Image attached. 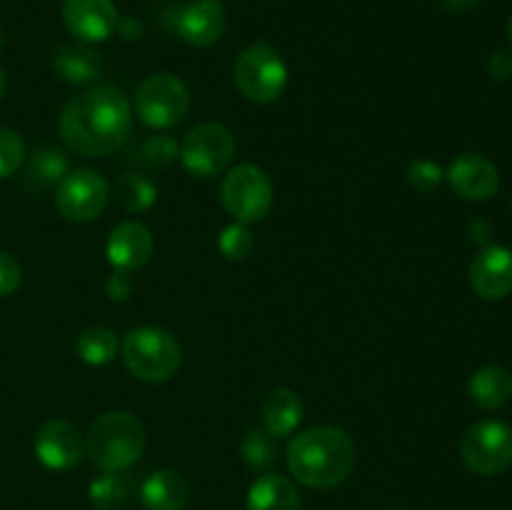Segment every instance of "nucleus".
I'll use <instances>...</instances> for the list:
<instances>
[{
    "label": "nucleus",
    "mask_w": 512,
    "mask_h": 510,
    "mask_svg": "<svg viewBox=\"0 0 512 510\" xmlns=\"http://www.w3.org/2000/svg\"><path fill=\"white\" fill-rule=\"evenodd\" d=\"M68 155L63 150L55 148H40L35 150L25 165V188L30 190H45L50 185L60 183L68 175Z\"/></svg>",
    "instance_id": "obj_22"
},
{
    "label": "nucleus",
    "mask_w": 512,
    "mask_h": 510,
    "mask_svg": "<svg viewBox=\"0 0 512 510\" xmlns=\"http://www.w3.org/2000/svg\"><path fill=\"white\" fill-rule=\"evenodd\" d=\"M488 70L495 80L512 78V50H498V53L490 58Z\"/></svg>",
    "instance_id": "obj_33"
},
{
    "label": "nucleus",
    "mask_w": 512,
    "mask_h": 510,
    "mask_svg": "<svg viewBox=\"0 0 512 510\" xmlns=\"http://www.w3.org/2000/svg\"><path fill=\"white\" fill-rule=\"evenodd\" d=\"M248 510H300V493L283 475H260L248 490Z\"/></svg>",
    "instance_id": "obj_20"
},
{
    "label": "nucleus",
    "mask_w": 512,
    "mask_h": 510,
    "mask_svg": "<svg viewBox=\"0 0 512 510\" xmlns=\"http://www.w3.org/2000/svg\"><path fill=\"white\" fill-rule=\"evenodd\" d=\"M75 350H78L80 358L88 365H105L115 358L118 353V338L110 328H103V325H95V328H88L75 343Z\"/></svg>",
    "instance_id": "obj_25"
},
{
    "label": "nucleus",
    "mask_w": 512,
    "mask_h": 510,
    "mask_svg": "<svg viewBox=\"0 0 512 510\" xmlns=\"http://www.w3.org/2000/svg\"><path fill=\"white\" fill-rule=\"evenodd\" d=\"M58 130L73 153L85 158H105L128 143L133 110L120 90L95 85L65 103Z\"/></svg>",
    "instance_id": "obj_1"
},
{
    "label": "nucleus",
    "mask_w": 512,
    "mask_h": 510,
    "mask_svg": "<svg viewBox=\"0 0 512 510\" xmlns=\"http://www.w3.org/2000/svg\"><path fill=\"white\" fill-rule=\"evenodd\" d=\"M63 20L83 43H103L118 30L120 15L113 0H65Z\"/></svg>",
    "instance_id": "obj_12"
},
{
    "label": "nucleus",
    "mask_w": 512,
    "mask_h": 510,
    "mask_svg": "<svg viewBox=\"0 0 512 510\" xmlns=\"http://www.w3.org/2000/svg\"><path fill=\"white\" fill-rule=\"evenodd\" d=\"M355 463V445L345 430L318 425L288 445V468L308 488L328 490L343 483Z\"/></svg>",
    "instance_id": "obj_2"
},
{
    "label": "nucleus",
    "mask_w": 512,
    "mask_h": 510,
    "mask_svg": "<svg viewBox=\"0 0 512 510\" xmlns=\"http://www.w3.org/2000/svg\"><path fill=\"white\" fill-rule=\"evenodd\" d=\"M130 293H133V273H128V270H113V275L108 278L110 298L128 300Z\"/></svg>",
    "instance_id": "obj_32"
},
{
    "label": "nucleus",
    "mask_w": 512,
    "mask_h": 510,
    "mask_svg": "<svg viewBox=\"0 0 512 510\" xmlns=\"http://www.w3.org/2000/svg\"><path fill=\"white\" fill-rule=\"evenodd\" d=\"M303 420V400L295 390L275 388L263 400V423L273 438H285Z\"/></svg>",
    "instance_id": "obj_19"
},
{
    "label": "nucleus",
    "mask_w": 512,
    "mask_h": 510,
    "mask_svg": "<svg viewBox=\"0 0 512 510\" xmlns=\"http://www.w3.org/2000/svg\"><path fill=\"white\" fill-rule=\"evenodd\" d=\"M188 480L175 470H155L140 485L145 510H183L188 505Z\"/></svg>",
    "instance_id": "obj_18"
},
{
    "label": "nucleus",
    "mask_w": 512,
    "mask_h": 510,
    "mask_svg": "<svg viewBox=\"0 0 512 510\" xmlns=\"http://www.w3.org/2000/svg\"><path fill=\"white\" fill-rule=\"evenodd\" d=\"M85 438L68 420H48L35 435V455L48 470H70L83 460Z\"/></svg>",
    "instance_id": "obj_11"
},
{
    "label": "nucleus",
    "mask_w": 512,
    "mask_h": 510,
    "mask_svg": "<svg viewBox=\"0 0 512 510\" xmlns=\"http://www.w3.org/2000/svg\"><path fill=\"white\" fill-rule=\"evenodd\" d=\"M175 158H180V145L168 135H150L138 148V160L153 168H168Z\"/></svg>",
    "instance_id": "obj_27"
},
{
    "label": "nucleus",
    "mask_w": 512,
    "mask_h": 510,
    "mask_svg": "<svg viewBox=\"0 0 512 510\" xmlns=\"http://www.w3.org/2000/svg\"><path fill=\"white\" fill-rule=\"evenodd\" d=\"M115 198L130 213H143L158 200V188L145 175L125 173L115 180Z\"/></svg>",
    "instance_id": "obj_24"
},
{
    "label": "nucleus",
    "mask_w": 512,
    "mask_h": 510,
    "mask_svg": "<svg viewBox=\"0 0 512 510\" xmlns=\"http://www.w3.org/2000/svg\"><path fill=\"white\" fill-rule=\"evenodd\" d=\"M153 245V233L143 223L125 220V223L113 228L108 245H105V253H108L113 270H128V273H133V270L143 268L148 263L150 255H153Z\"/></svg>",
    "instance_id": "obj_16"
},
{
    "label": "nucleus",
    "mask_w": 512,
    "mask_h": 510,
    "mask_svg": "<svg viewBox=\"0 0 512 510\" xmlns=\"http://www.w3.org/2000/svg\"><path fill=\"white\" fill-rule=\"evenodd\" d=\"M53 68L65 83L70 85H90L103 75L105 63L100 53L80 43L60 45L53 55Z\"/></svg>",
    "instance_id": "obj_17"
},
{
    "label": "nucleus",
    "mask_w": 512,
    "mask_h": 510,
    "mask_svg": "<svg viewBox=\"0 0 512 510\" xmlns=\"http://www.w3.org/2000/svg\"><path fill=\"white\" fill-rule=\"evenodd\" d=\"M470 285L485 300H503L512 293V250L485 245L470 265Z\"/></svg>",
    "instance_id": "obj_14"
},
{
    "label": "nucleus",
    "mask_w": 512,
    "mask_h": 510,
    "mask_svg": "<svg viewBox=\"0 0 512 510\" xmlns=\"http://www.w3.org/2000/svg\"><path fill=\"white\" fill-rule=\"evenodd\" d=\"M20 280H23V270L18 260L10 253H0V298L13 295L20 288Z\"/></svg>",
    "instance_id": "obj_31"
},
{
    "label": "nucleus",
    "mask_w": 512,
    "mask_h": 510,
    "mask_svg": "<svg viewBox=\"0 0 512 510\" xmlns=\"http://www.w3.org/2000/svg\"><path fill=\"white\" fill-rule=\"evenodd\" d=\"M470 398L485 410H498L512 400V375L500 365H485L475 370L468 383Z\"/></svg>",
    "instance_id": "obj_21"
},
{
    "label": "nucleus",
    "mask_w": 512,
    "mask_h": 510,
    "mask_svg": "<svg viewBox=\"0 0 512 510\" xmlns=\"http://www.w3.org/2000/svg\"><path fill=\"white\" fill-rule=\"evenodd\" d=\"M3 95H5V73L3 68H0V100H3Z\"/></svg>",
    "instance_id": "obj_36"
},
{
    "label": "nucleus",
    "mask_w": 512,
    "mask_h": 510,
    "mask_svg": "<svg viewBox=\"0 0 512 510\" xmlns=\"http://www.w3.org/2000/svg\"><path fill=\"white\" fill-rule=\"evenodd\" d=\"M463 463L475 475H500L512 465V428L500 420H483L460 440Z\"/></svg>",
    "instance_id": "obj_8"
},
{
    "label": "nucleus",
    "mask_w": 512,
    "mask_h": 510,
    "mask_svg": "<svg viewBox=\"0 0 512 510\" xmlns=\"http://www.w3.org/2000/svg\"><path fill=\"white\" fill-rule=\"evenodd\" d=\"M108 180L98 170L80 168L68 173L55 190V205L70 223H90L108 205Z\"/></svg>",
    "instance_id": "obj_10"
},
{
    "label": "nucleus",
    "mask_w": 512,
    "mask_h": 510,
    "mask_svg": "<svg viewBox=\"0 0 512 510\" xmlns=\"http://www.w3.org/2000/svg\"><path fill=\"white\" fill-rule=\"evenodd\" d=\"M25 163V143L15 130L0 128V180L10 178Z\"/></svg>",
    "instance_id": "obj_29"
},
{
    "label": "nucleus",
    "mask_w": 512,
    "mask_h": 510,
    "mask_svg": "<svg viewBox=\"0 0 512 510\" xmlns=\"http://www.w3.org/2000/svg\"><path fill=\"white\" fill-rule=\"evenodd\" d=\"M235 85L253 103H275L288 88V65L268 43H255L238 55L233 68Z\"/></svg>",
    "instance_id": "obj_5"
},
{
    "label": "nucleus",
    "mask_w": 512,
    "mask_h": 510,
    "mask_svg": "<svg viewBox=\"0 0 512 510\" xmlns=\"http://www.w3.org/2000/svg\"><path fill=\"white\" fill-rule=\"evenodd\" d=\"M445 175H448L455 193L465 200H473V203L490 200L500 188L498 168H495L493 160L480 153H460L450 163Z\"/></svg>",
    "instance_id": "obj_13"
},
{
    "label": "nucleus",
    "mask_w": 512,
    "mask_h": 510,
    "mask_svg": "<svg viewBox=\"0 0 512 510\" xmlns=\"http://www.w3.org/2000/svg\"><path fill=\"white\" fill-rule=\"evenodd\" d=\"M235 155V138L225 125L200 123L180 145V163L193 178H213L223 173Z\"/></svg>",
    "instance_id": "obj_9"
},
{
    "label": "nucleus",
    "mask_w": 512,
    "mask_h": 510,
    "mask_svg": "<svg viewBox=\"0 0 512 510\" xmlns=\"http://www.w3.org/2000/svg\"><path fill=\"white\" fill-rule=\"evenodd\" d=\"M443 178V168L438 163H433V160H415L408 168V183L415 190H420V193H430V190L440 188Z\"/></svg>",
    "instance_id": "obj_30"
},
{
    "label": "nucleus",
    "mask_w": 512,
    "mask_h": 510,
    "mask_svg": "<svg viewBox=\"0 0 512 510\" xmlns=\"http://www.w3.org/2000/svg\"><path fill=\"white\" fill-rule=\"evenodd\" d=\"M173 28L195 48H208L225 33V10L218 0H198L175 10Z\"/></svg>",
    "instance_id": "obj_15"
},
{
    "label": "nucleus",
    "mask_w": 512,
    "mask_h": 510,
    "mask_svg": "<svg viewBox=\"0 0 512 510\" xmlns=\"http://www.w3.org/2000/svg\"><path fill=\"white\" fill-rule=\"evenodd\" d=\"M190 108V93L173 73H155L143 80L135 95V113L148 128H173Z\"/></svg>",
    "instance_id": "obj_7"
},
{
    "label": "nucleus",
    "mask_w": 512,
    "mask_h": 510,
    "mask_svg": "<svg viewBox=\"0 0 512 510\" xmlns=\"http://www.w3.org/2000/svg\"><path fill=\"white\" fill-rule=\"evenodd\" d=\"M220 200H223V208L235 218V223L250 225L270 213L275 190L263 168L243 163L235 165L225 175L223 185H220Z\"/></svg>",
    "instance_id": "obj_6"
},
{
    "label": "nucleus",
    "mask_w": 512,
    "mask_h": 510,
    "mask_svg": "<svg viewBox=\"0 0 512 510\" xmlns=\"http://www.w3.org/2000/svg\"><path fill=\"white\" fill-rule=\"evenodd\" d=\"M125 368L145 383H165L178 373L183 363L180 345L168 330L163 328H138L130 330L123 340Z\"/></svg>",
    "instance_id": "obj_4"
},
{
    "label": "nucleus",
    "mask_w": 512,
    "mask_h": 510,
    "mask_svg": "<svg viewBox=\"0 0 512 510\" xmlns=\"http://www.w3.org/2000/svg\"><path fill=\"white\" fill-rule=\"evenodd\" d=\"M478 3L480 0H443V5L448 10H470V8H475Z\"/></svg>",
    "instance_id": "obj_35"
},
{
    "label": "nucleus",
    "mask_w": 512,
    "mask_h": 510,
    "mask_svg": "<svg viewBox=\"0 0 512 510\" xmlns=\"http://www.w3.org/2000/svg\"><path fill=\"white\" fill-rule=\"evenodd\" d=\"M130 490H133V480L125 470H103V475L90 480L88 498L93 508L118 510L130 498Z\"/></svg>",
    "instance_id": "obj_23"
},
{
    "label": "nucleus",
    "mask_w": 512,
    "mask_h": 510,
    "mask_svg": "<svg viewBox=\"0 0 512 510\" xmlns=\"http://www.w3.org/2000/svg\"><path fill=\"white\" fill-rule=\"evenodd\" d=\"M218 248L228 260H245L253 253L255 240L253 235H250L248 225L233 223L228 225V228H223V233H220L218 238Z\"/></svg>",
    "instance_id": "obj_28"
},
{
    "label": "nucleus",
    "mask_w": 512,
    "mask_h": 510,
    "mask_svg": "<svg viewBox=\"0 0 512 510\" xmlns=\"http://www.w3.org/2000/svg\"><path fill=\"white\" fill-rule=\"evenodd\" d=\"M145 450V428L135 415L113 410L95 418L85 435V453L103 470H128Z\"/></svg>",
    "instance_id": "obj_3"
},
{
    "label": "nucleus",
    "mask_w": 512,
    "mask_h": 510,
    "mask_svg": "<svg viewBox=\"0 0 512 510\" xmlns=\"http://www.w3.org/2000/svg\"><path fill=\"white\" fill-rule=\"evenodd\" d=\"M3 43H5V40H3V33H0V48H3Z\"/></svg>",
    "instance_id": "obj_38"
},
{
    "label": "nucleus",
    "mask_w": 512,
    "mask_h": 510,
    "mask_svg": "<svg viewBox=\"0 0 512 510\" xmlns=\"http://www.w3.org/2000/svg\"><path fill=\"white\" fill-rule=\"evenodd\" d=\"M490 235H493V225H490L488 220H475V223H470V238L478 245L488 243Z\"/></svg>",
    "instance_id": "obj_34"
},
{
    "label": "nucleus",
    "mask_w": 512,
    "mask_h": 510,
    "mask_svg": "<svg viewBox=\"0 0 512 510\" xmlns=\"http://www.w3.org/2000/svg\"><path fill=\"white\" fill-rule=\"evenodd\" d=\"M240 450H243L245 463L255 470L270 468L278 460V443H275V438L268 430H250Z\"/></svg>",
    "instance_id": "obj_26"
},
{
    "label": "nucleus",
    "mask_w": 512,
    "mask_h": 510,
    "mask_svg": "<svg viewBox=\"0 0 512 510\" xmlns=\"http://www.w3.org/2000/svg\"><path fill=\"white\" fill-rule=\"evenodd\" d=\"M510 45H512V18H510Z\"/></svg>",
    "instance_id": "obj_37"
}]
</instances>
